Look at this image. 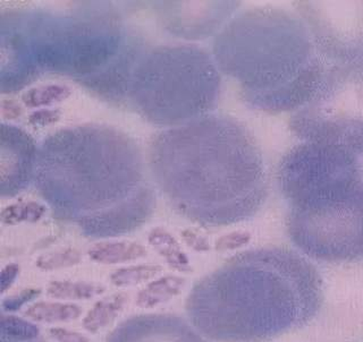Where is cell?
Instances as JSON below:
<instances>
[{
  "label": "cell",
  "instance_id": "obj_1",
  "mask_svg": "<svg viewBox=\"0 0 363 342\" xmlns=\"http://www.w3.org/2000/svg\"><path fill=\"white\" fill-rule=\"evenodd\" d=\"M34 184L57 220L90 239L132 234L156 209L139 145L105 124L68 126L47 136Z\"/></svg>",
  "mask_w": 363,
  "mask_h": 342
},
{
  "label": "cell",
  "instance_id": "obj_2",
  "mask_svg": "<svg viewBox=\"0 0 363 342\" xmlns=\"http://www.w3.org/2000/svg\"><path fill=\"white\" fill-rule=\"evenodd\" d=\"M106 3L68 11H1V85L17 92L43 74L73 79L109 102L128 101L145 39Z\"/></svg>",
  "mask_w": 363,
  "mask_h": 342
},
{
  "label": "cell",
  "instance_id": "obj_3",
  "mask_svg": "<svg viewBox=\"0 0 363 342\" xmlns=\"http://www.w3.org/2000/svg\"><path fill=\"white\" fill-rule=\"evenodd\" d=\"M147 166L170 207L203 227L249 220L268 195L258 142L234 117L208 113L152 136Z\"/></svg>",
  "mask_w": 363,
  "mask_h": 342
},
{
  "label": "cell",
  "instance_id": "obj_4",
  "mask_svg": "<svg viewBox=\"0 0 363 342\" xmlns=\"http://www.w3.org/2000/svg\"><path fill=\"white\" fill-rule=\"evenodd\" d=\"M323 279L303 255L284 247L238 253L193 286L187 317L215 342H266L311 322Z\"/></svg>",
  "mask_w": 363,
  "mask_h": 342
},
{
  "label": "cell",
  "instance_id": "obj_5",
  "mask_svg": "<svg viewBox=\"0 0 363 342\" xmlns=\"http://www.w3.org/2000/svg\"><path fill=\"white\" fill-rule=\"evenodd\" d=\"M213 56L220 73L238 83L243 101L268 113L306 105L328 66L302 18L276 7L233 16L216 35Z\"/></svg>",
  "mask_w": 363,
  "mask_h": 342
},
{
  "label": "cell",
  "instance_id": "obj_6",
  "mask_svg": "<svg viewBox=\"0 0 363 342\" xmlns=\"http://www.w3.org/2000/svg\"><path fill=\"white\" fill-rule=\"evenodd\" d=\"M289 203L287 232L312 260L345 263L363 258V173L343 147L303 141L278 164Z\"/></svg>",
  "mask_w": 363,
  "mask_h": 342
},
{
  "label": "cell",
  "instance_id": "obj_7",
  "mask_svg": "<svg viewBox=\"0 0 363 342\" xmlns=\"http://www.w3.org/2000/svg\"><path fill=\"white\" fill-rule=\"evenodd\" d=\"M220 89V71L209 51L190 43L157 45L136 66L128 102L164 130L211 113Z\"/></svg>",
  "mask_w": 363,
  "mask_h": 342
},
{
  "label": "cell",
  "instance_id": "obj_8",
  "mask_svg": "<svg viewBox=\"0 0 363 342\" xmlns=\"http://www.w3.org/2000/svg\"><path fill=\"white\" fill-rule=\"evenodd\" d=\"M289 130L302 141L363 156V62L327 66L311 100L292 113Z\"/></svg>",
  "mask_w": 363,
  "mask_h": 342
},
{
  "label": "cell",
  "instance_id": "obj_9",
  "mask_svg": "<svg viewBox=\"0 0 363 342\" xmlns=\"http://www.w3.org/2000/svg\"><path fill=\"white\" fill-rule=\"evenodd\" d=\"M294 6L327 65L363 62V0H306Z\"/></svg>",
  "mask_w": 363,
  "mask_h": 342
},
{
  "label": "cell",
  "instance_id": "obj_10",
  "mask_svg": "<svg viewBox=\"0 0 363 342\" xmlns=\"http://www.w3.org/2000/svg\"><path fill=\"white\" fill-rule=\"evenodd\" d=\"M157 15L172 35L186 40L217 35L235 13L236 1H157Z\"/></svg>",
  "mask_w": 363,
  "mask_h": 342
},
{
  "label": "cell",
  "instance_id": "obj_11",
  "mask_svg": "<svg viewBox=\"0 0 363 342\" xmlns=\"http://www.w3.org/2000/svg\"><path fill=\"white\" fill-rule=\"evenodd\" d=\"M0 137V195L11 198L34 181L39 147L30 134L14 125L3 122Z\"/></svg>",
  "mask_w": 363,
  "mask_h": 342
},
{
  "label": "cell",
  "instance_id": "obj_12",
  "mask_svg": "<svg viewBox=\"0 0 363 342\" xmlns=\"http://www.w3.org/2000/svg\"><path fill=\"white\" fill-rule=\"evenodd\" d=\"M105 342H207L183 317L139 314L119 323Z\"/></svg>",
  "mask_w": 363,
  "mask_h": 342
},
{
  "label": "cell",
  "instance_id": "obj_13",
  "mask_svg": "<svg viewBox=\"0 0 363 342\" xmlns=\"http://www.w3.org/2000/svg\"><path fill=\"white\" fill-rule=\"evenodd\" d=\"M89 258L104 266L128 263L147 256V249L135 241H102L89 249Z\"/></svg>",
  "mask_w": 363,
  "mask_h": 342
},
{
  "label": "cell",
  "instance_id": "obj_14",
  "mask_svg": "<svg viewBox=\"0 0 363 342\" xmlns=\"http://www.w3.org/2000/svg\"><path fill=\"white\" fill-rule=\"evenodd\" d=\"M128 302V294L123 292H115L98 300L83 317L82 326L85 331L96 334L106 326H111L124 311Z\"/></svg>",
  "mask_w": 363,
  "mask_h": 342
},
{
  "label": "cell",
  "instance_id": "obj_15",
  "mask_svg": "<svg viewBox=\"0 0 363 342\" xmlns=\"http://www.w3.org/2000/svg\"><path fill=\"white\" fill-rule=\"evenodd\" d=\"M82 313V309L77 304L37 302L28 306L24 317L35 323L56 324L77 320Z\"/></svg>",
  "mask_w": 363,
  "mask_h": 342
},
{
  "label": "cell",
  "instance_id": "obj_16",
  "mask_svg": "<svg viewBox=\"0 0 363 342\" xmlns=\"http://www.w3.org/2000/svg\"><path fill=\"white\" fill-rule=\"evenodd\" d=\"M105 292L104 285L90 281L52 280L47 287L49 297L60 300H90Z\"/></svg>",
  "mask_w": 363,
  "mask_h": 342
},
{
  "label": "cell",
  "instance_id": "obj_17",
  "mask_svg": "<svg viewBox=\"0 0 363 342\" xmlns=\"http://www.w3.org/2000/svg\"><path fill=\"white\" fill-rule=\"evenodd\" d=\"M182 280L176 277L160 278L141 289L136 296L135 304L141 309H152L174 297L182 288Z\"/></svg>",
  "mask_w": 363,
  "mask_h": 342
},
{
  "label": "cell",
  "instance_id": "obj_18",
  "mask_svg": "<svg viewBox=\"0 0 363 342\" xmlns=\"http://www.w3.org/2000/svg\"><path fill=\"white\" fill-rule=\"evenodd\" d=\"M45 212L47 207L39 202L18 201L4 207L0 219L6 226H16L24 222L34 224L41 220Z\"/></svg>",
  "mask_w": 363,
  "mask_h": 342
},
{
  "label": "cell",
  "instance_id": "obj_19",
  "mask_svg": "<svg viewBox=\"0 0 363 342\" xmlns=\"http://www.w3.org/2000/svg\"><path fill=\"white\" fill-rule=\"evenodd\" d=\"M71 94V89L65 85H43L26 90L22 94V101L28 108L49 107L65 101Z\"/></svg>",
  "mask_w": 363,
  "mask_h": 342
},
{
  "label": "cell",
  "instance_id": "obj_20",
  "mask_svg": "<svg viewBox=\"0 0 363 342\" xmlns=\"http://www.w3.org/2000/svg\"><path fill=\"white\" fill-rule=\"evenodd\" d=\"M162 268L155 264H136V266H124L113 271L111 281L113 286L119 288L139 286L156 277Z\"/></svg>",
  "mask_w": 363,
  "mask_h": 342
},
{
  "label": "cell",
  "instance_id": "obj_21",
  "mask_svg": "<svg viewBox=\"0 0 363 342\" xmlns=\"http://www.w3.org/2000/svg\"><path fill=\"white\" fill-rule=\"evenodd\" d=\"M39 338L40 329L37 324L15 315L6 313H1L0 315V339L28 341Z\"/></svg>",
  "mask_w": 363,
  "mask_h": 342
},
{
  "label": "cell",
  "instance_id": "obj_22",
  "mask_svg": "<svg viewBox=\"0 0 363 342\" xmlns=\"http://www.w3.org/2000/svg\"><path fill=\"white\" fill-rule=\"evenodd\" d=\"M81 261H82V255L77 249L66 247V249L40 255L35 266L41 271L48 272L77 266L81 263Z\"/></svg>",
  "mask_w": 363,
  "mask_h": 342
},
{
  "label": "cell",
  "instance_id": "obj_23",
  "mask_svg": "<svg viewBox=\"0 0 363 342\" xmlns=\"http://www.w3.org/2000/svg\"><path fill=\"white\" fill-rule=\"evenodd\" d=\"M147 241L155 249H158V252L162 256H164L169 262L174 263V266L179 264L184 261L183 260V256L174 249V241L172 239V237L168 235L167 232H164V230L159 229V228L153 229L150 232L149 237H147Z\"/></svg>",
  "mask_w": 363,
  "mask_h": 342
},
{
  "label": "cell",
  "instance_id": "obj_24",
  "mask_svg": "<svg viewBox=\"0 0 363 342\" xmlns=\"http://www.w3.org/2000/svg\"><path fill=\"white\" fill-rule=\"evenodd\" d=\"M41 292H43L40 288H26L21 290L20 292L4 298L1 300V313L11 314V313L20 311L23 306L31 303L32 300H37Z\"/></svg>",
  "mask_w": 363,
  "mask_h": 342
},
{
  "label": "cell",
  "instance_id": "obj_25",
  "mask_svg": "<svg viewBox=\"0 0 363 342\" xmlns=\"http://www.w3.org/2000/svg\"><path fill=\"white\" fill-rule=\"evenodd\" d=\"M62 116L60 109H39L33 111L28 116V124L37 127H45L49 125L56 124Z\"/></svg>",
  "mask_w": 363,
  "mask_h": 342
},
{
  "label": "cell",
  "instance_id": "obj_26",
  "mask_svg": "<svg viewBox=\"0 0 363 342\" xmlns=\"http://www.w3.org/2000/svg\"><path fill=\"white\" fill-rule=\"evenodd\" d=\"M49 336L57 342H91L83 334L60 326L49 329Z\"/></svg>",
  "mask_w": 363,
  "mask_h": 342
},
{
  "label": "cell",
  "instance_id": "obj_27",
  "mask_svg": "<svg viewBox=\"0 0 363 342\" xmlns=\"http://www.w3.org/2000/svg\"><path fill=\"white\" fill-rule=\"evenodd\" d=\"M21 266L17 263H9L1 270V294H5L20 275Z\"/></svg>",
  "mask_w": 363,
  "mask_h": 342
},
{
  "label": "cell",
  "instance_id": "obj_28",
  "mask_svg": "<svg viewBox=\"0 0 363 342\" xmlns=\"http://www.w3.org/2000/svg\"><path fill=\"white\" fill-rule=\"evenodd\" d=\"M0 109H1V115L4 118L9 119V120H14L21 117L23 113L22 107L16 101L11 99L1 100Z\"/></svg>",
  "mask_w": 363,
  "mask_h": 342
},
{
  "label": "cell",
  "instance_id": "obj_29",
  "mask_svg": "<svg viewBox=\"0 0 363 342\" xmlns=\"http://www.w3.org/2000/svg\"><path fill=\"white\" fill-rule=\"evenodd\" d=\"M247 241V236L244 235H234L227 236V237L221 238L219 243L217 244V249H235L238 245L245 243Z\"/></svg>",
  "mask_w": 363,
  "mask_h": 342
},
{
  "label": "cell",
  "instance_id": "obj_30",
  "mask_svg": "<svg viewBox=\"0 0 363 342\" xmlns=\"http://www.w3.org/2000/svg\"><path fill=\"white\" fill-rule=\"evenodd\" d=\"M1 342H45L43 338L35 340H28V341H16V340L1 339Z\"/></svg>",
  "mask_w": 363,
  "mask_h": 342
}]
</instances>
